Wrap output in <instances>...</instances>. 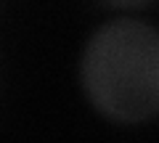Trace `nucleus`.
Here are the masks:
<instances>
[{"mask_svg": "<svg viewBox=\"0 0 159 143\" xmlns=\"http://www.w3.org/2000/svg\"><path fill=\"white\" fill-rule=\"evenodd\" d=\"M88 101L114 122H146L159 109V34L141 19L119 16L88 37L80 58Z\"/></svg>", "mask_w": 159, "mask_h": 143, "instance_id": "obj_1", "label": "nucleus"}, {"mask_svg": "<svg viewBox=\"0 0 159 143\" xmlns=\"http://www.w3.org/2000/svg\"><path fill=\"white\" fill-rule=\"evenodd\" d=\"M101 3L109 8H143L151 0H101Z\"/></svg>", "mask_w": 159, "mask_h": 143, "instance_id": "obj_2", "label": "nucleus"}]
</instances>
